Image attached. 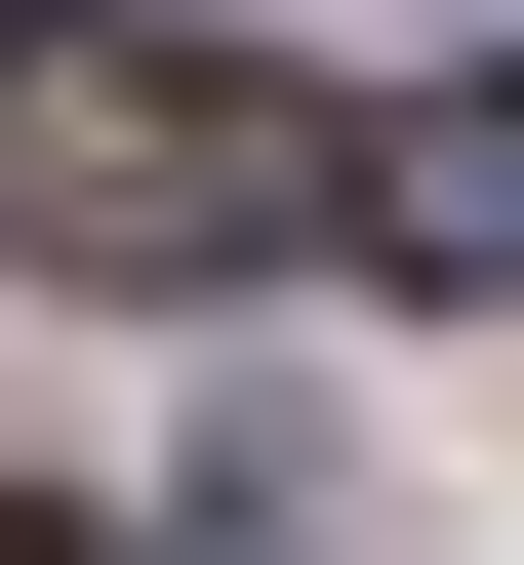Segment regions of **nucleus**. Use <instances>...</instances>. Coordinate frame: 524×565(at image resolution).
Instances as JSON below:
<instances>
[{
    "instance_id": "f257e3e1",
    "label": "nucleus",
    "mask_w": 524,
    "mask_h": 565,
    "mask_svg": "<svg viewBox=\"0 0 524 565\" xmlns=\"http://www.w3.org/2000/svg\"><path fill=\"white\" fill-rule=\"evenodd\" d=\"M243 243H323V121L243 82V41H0V282H243Z\"/></svg>"
},
{
    "instance_id": "f03ea898",
    "label": "nucleus",
    "mask_w": 524,
    "mask_h": 565,
    "mask_svg": "<svg viewBox=\"0 0 524 565\" xmlns=\"http://www.w3.org/2000/svg\"><path fill=\"white\" fill-rule=\"evenodd\" d=\"M323 202H363V243H404V282H524V82H404V121H363Z\"/></svg>"
},
{
    "instance_id": "7ed1b4c3",
    "label": "nucleus",
    "mask_w": 524,
    "mask_h": 565,
    "mask_svg": "<svg viewBox=\"0 0 524 565\" xmlns=\"http://www.w3.org/2000/svg\"><path fill=\"white\" fill-rule=\"evenodd\" d=\"M0 565H41V525H0Z\"/></svg>"
}]
</instances>
